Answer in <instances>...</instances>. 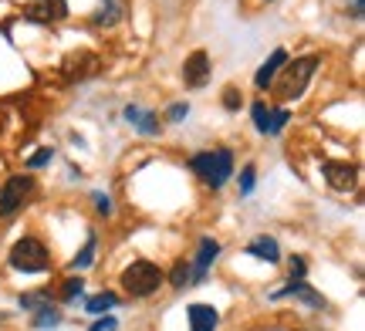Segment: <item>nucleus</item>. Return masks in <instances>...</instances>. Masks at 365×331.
<instances>
[{
	"label": "nucleus",
	"mask_w": 365,
	"mask_h": 331,
	"mask_svg": "<svg viewBox=\"0 0 365 331\" xmlns=\"http://www.w3.org/2000/svg\"><path fill=\"white\" fill-rule=\"evenodd\" d=\"M250 257H261V260H268V264H277L281 260V247H277V240L274 237H254L247 247Z\"/></svg>",
	"instance_id": "nucleus-14"
},
{
	"label": "nucleus",
	"mask_w": 365,
	"mask_h": 331,
	"mask_svg": "<svg viewBox=\"0 0 365 331\" xmlns=\"http://www.w3.org/2000/svg\"><path fill=\"white\" fill-rule=\"evenodd\" d=\"M116 304H118V297H116V294H112V291H102V294H95L92 301H85V308H88V311H92V314L112 311Z\"/></svg>",
	"instance_id": "nucleus-18"
},
{
	"label": "nucleus",
	"mask_w": 365,
	"mask_h": 331,
	"mask_svg": "<svg viewBox=\"0 0 365 331\" xmlns=\"http://www.w3.org/2000/svg\"><path fill=\"white\" fill-rule=\"evenodd\" d=\"M44 162H51V149H38L34 156L27 159V166H31V169H41Z\"/></svg>",
	"instance_id": "nucleus-25"
},
{
	"label": "nucleus",
	"mask_w": 365,
	"mask_h": 331,
	"mask_svg": "<svg viewBox=\"0 0 365 331\" xmlns=\"http://www.w3.org/2000/svg\"><path fill=\"white\" fill-rule=\"evenodd\" d=\"M281 297H298V301H305L308 308H325V297L315 291V288L301 284V281H291L288 288H281V291L270 294V301H281Z\"/></svg>",
	"instance_id": "nucleus-9"
},
{
	"label": "nucleus",
	"mask_w": 365,
	"mask_h": 331,
	"mask_svg": "<svg viewBox=\"0 0 365 331\" xmlns=\"http://www.w3.org/2000/svg\"><path fill=\"white\" fill-rule=\"evenodd\" d=\"M11 264L24 274H38L51 264V257H48V247H44L41 240H34V237H20L18 244L11 247Z\"/></svg>",
	"instance_id": "nucleus-3"
},
{
	"label": "nucleus",
	"mask_w": 365,
	"mask_h": 331,
	"mask_svg": "<svg viewBox=\"0 0 365 331\" xmlns=\"http://www.w3.org/2000/svg\"><path fill=\"white\" fill-rule=\"evenodd\" d=\"M61 325V311L58 308H51V304H44V308H38L34 311V328L38 331H51Z\"/></svg>",
	"instance_id": "nucleus-17"
},
{
	"label": "nucleus",
	"mask_w": 365,
	"mask_h": 331,
	"mask_svg": "<svg viewBox=\"0 0 365 331\" xmlns=\"http://www.w3.org/2000/svg\"><path fill=\"white\" fill-rule=\"evenodd\" d=\"M81 291H85V281H81V277H71V281H64V288H61V301L75 304V297H81Z\"/></svg>",
	"instance_id": "nucleus-20"
},
{
	"label": "nucleus",
	"mask_w": 365,
	"mask_h": 331,
	"mask_svg": "<svg viewBox=\"0 0 365 331\" xmlns=\"http://www.w3.org/2000/svg\"><path fill=\"white\" fill-rule=\"evenodd\" d=\"M193 173L200 176V179H210V169H213V153H200V156L190 159Z\"/></svg>",
	"instance_id": "nucleus-19"
},
{
	"label": "nucleus",
	"mask_w": 365,
	"mask_h": 331,
	"mask_svg": "<svg viewBox=\"0 0 365 331\" xmlns=\"http://www.w3.org/2000/svg\"><path fill=\"white\" fill-rule=\"evenodd\" d=\"M288 271H291V281H301V277H305V260H301V257H291V264H288Z\"/></svg>",
	"instance_id": "nucleus-26"
},
{
	"label": "nucleus",
	"mask_w": 365,
	"mask_h": 331,
	"mask_svg": "<svg viewBox=\"0 0 365 331\" xmlns=\"http://www.w3.org/2000/svg\"><path fill=\"white\" fill-rule=\"evenodd\" d=\"M92 260H95V237H92V240L85 244V251H81V253L75 257V267H88Z\"/></svg>",
	"instance_id": "nucleus-23"
},
{
	"label": "nucleus",
	"mask_w": 365,
	"mask_h": 331,
	"mask_svg": "<svg viewBox=\"0 0 365 331\" xmlns=\"http://www.w3.org/2000/svg\"><path fill=\"white\" fill-rule=\"evenodd\" d=\"M105 3H109V7H102V10H98V24H112V20L118 17V3L116 0H105Z\"/></svg>",
	"instance_id": "nucleus-24"
},
{
	"label": "nucleus",
	"mask_w": 365,
	"mask_h": 331,
	"mask_svg": "<svg viewBox=\"0 0 365 331\" xmlns=\"http://www.w3.org/2000/svg\"><path fill=\"white\" fill-rule=\"evenodd\" d=\"M95 206L102 210V213H109L112 210V203H109V196H102V193H95Z\"/></svg>",
	"instance_id": "nucleus-31"
},
{
	"label": "nucleus",
	"mask_w": 365,
	"mask_h": 331,
	"mask_svg": "<svg viewBox=\"0 0 365 331\" xmlns=\"http://www.w3.org/2000/svg\"><path fill=\"white\" fill-rule=\"evenodd\" d=\"M34 193V179L31 176H11L0 190V216H14Z\"/></svg>",
	"instance_id": "nucleus-4"
},
{
	"label": "nucleus",
	"mask_w": 365,
	"mask_h": 331,
	"mask_svg": "<svg viewBox=\"0 0 365 331\" xmlns=\"http://www.w3.org/2000/svg\"><path fill=\"white\" fill-rule=\"evenodd\" d=\"M325 179H328L331 190L348 193V190L355 186V166H352V162H338V159H331V162H325Z\"/></svg>",
	"instance_id": "nucleus-8"
},
{
	"label": "nucleus",
	"mask_w": 365,
	"mask_h": 331,
	"mask_svg": "<svg viewBox=\"0 0 365 331\" xmlns=\"http://www.w3.org/2000/svg\"><path fill=\"white\" fill-rule=\"evenodd\" d=\"M98 68V61L92 58V55H85V51H81V55H68V58H64V75H71V78H81V75H92V71H95Z\"/></svg>",
	"instance_id": "nucleus-16"
},
{
	"label": "nucleus",
	"mask_w": 365,
	"mask_h": 331,
	"mask_svg": "<svg viewBox=\"0 0 365 331\" xmlns=\"http://www.w3.org/2000/svg\"><path fill=\"white\" fill-rule=\"evenodd\" d=\"M186 115H190V105H183V101H176L173 108H170V122H183Z\"/></svg>",
	"instance_id": "nucleus-29"
},
{
	"label": "nucleus",
	"mask_w": 365,
	"mask_h": 331,
	"mask_svg": "<svg viewBox=\"0 0 365 331\" xmlns=\"http://www.w3.org/2000/svg\"><path fill=\"white\" fill-rule=\"evenodd\" d=\"M125 118H129L132 125H139L142 136H156V132H159V118H156L153 112H142V108L129 105V108H125Z\"/></svg>",
	"instance_id": "nucleus-15"
},
{
	"label": "nucleus",
	"mask_w": 365,
	"mask_h": 331,
	"mask_svg": "<svg viewBox=\"0 0 365 331\" xmlns=\"http://www.w3.org/2000/svg\"><path fill=\"white\" fill-rule=\"evenodd\" d=\"M44 304H51L44 291H34V294H24V297H20V308H31V311H38V308H44Z\"/></svg>",
	"instance_id": "nucleus-21"
},
{
	"label": "nucleus",
	"mask_w": 365,
	"mask_h": 331,
	"mask_svg": "<svg viewBox=\"0 0 365 331\" xmlns=\"http://www.w3.org/2000/svg\"><path fill=\"white\" fill-rule=\"evenodd\" d=\"M163 284V271L149 264V260H132L125 271H122V288L132 294V297H149Z\"/></svg>",
	"instance_id": "nucleus-2"
},
{
	"label": "nucleus",
	"mask_w": 365,
	"mask_h": 331,
	"mask_svg": "<svg viewBox=\"0 0 365 331\" xmlns=\"http://www.w3.org/2000/svg\"><path fill=\"white\" fill-rule=\"evenodd\" d=\"M216 257H220V244H216L213 237H203V240H200V251H196V264H193V267H196V274H193L190 281H203L207 267H210Z\"/></svg>",
	"instance_id": "nucleus-11"
},
{
	"label": "nucleus",
	"mask_w": 365,
	"mask_h": 331,
	"mask_svg": "<svg viewBox=\"0 0 365 331\" xmlns=\"http://www.w3.org/2000/svg\"><path fill=\"white\" fill-rule=\"evenodd\" d=\"M254 179H257V176H254V166H247V169L240 173V193H244V196L254 190Z\"/></svg>",
	"instance_id": "nucleus-28"
},
{
	"label": "nucleus",
	"mask_w": 365,
	"mask_h": 331,
	"mask_svg": "<svg viewBox=\"0 0 365 331\" xmlns=\"http://www.w3.org/2000/svg\"><path fill=\"white\" fill-rule=\"evenodd\" d=\"M281 68H284V71H281V78L274 81V98H277V101H294V98L305 95L311 75L318 71V58H315V55H305V58L284 61Z\"/></svg>",
	"instance_id": "nucleus-1"
},
{
	"label": "nucleus",
	"mask_w": 365,
	"mask_h": 331,
	"mask_svg": "<svg viewBox=\"0 0 365 331\" xmlns=\"http://www.w3.org/2000/svg\"><path fill=\"white\" fill-rule=\"evenodd\" d=\"M118 325H116V318H102V321H95L88 331H116Z\"/></svg>",
	"instance_id": "nucleus-30"
},
{
	"label": "nucleus",
	"mask_w": 365,
	"mask_h": 331,
	"mask_svg": "<svg viewBox=\"0 0 365 331\" xmlns=\"http://www.w3.org/2000/svg\"><path fill=\"white\" fill-rule=\"evenodd\" d=\"M190 274H193L190 264H176V267H173V277H170V281H173V288H183V284H190Z\"/></svg>",
	"instance_id": "nucleus-22"
},
{
	"label": "nucleus",
	"mask_w": 365,
	"mask_h": 331,
	"mask_svg": "<svg viewBox=\"0 0 365 331\" xmlns=\"http://www.w3.org/2000/svg\"><path fill=\"white\" fill-rule=\"evenodd\" d=\"M68 14L64 0H31L24 7V17L27 20H38V24H51V20H61Z\"/></svg>",
	"instance_id": "nucleus-7"
},
{
	"label": "nucleus",
	"mask_w": 365,
	"mask_h": 331,
	"mask_svg": "<svg viewBox=\"0 0 365 331\" xmlns=\"http://www.w3.org/2000/svg\"><path fill=\"white\" fill-rule=\"evenodd\" d=\"M230 173H233V153L230 149H216V153H213V169H210V179H207V183H210L213 190H220V186L230 179Z\"/></svg>",
	"instance_id": "nucleus-10"
},
{
	"label": "nucleus",
	"mask_w": 365,
	"mask_h": 331,
	"mask_svg": "<svg viewBox=\"0 0 365 331\" xmlns=\"http://www.w3.org/2000/svg\"><path fill=\"white\" fill-rule=\"evenodd\" d=\"M284 61H288V51H284V48H277V51H274V55L261 64V71H257L254 85H257V88H268L270 81H274V75L281 71V64H284Z\"/></svg>",
	"instance_id": "nucleus-13"
},
{
	"label": "nucleus",
	"mask_w": 365,
	"mask_h": 331,
	"mask_svg": "<svg viewBox=\"0 0 365 331\" xmlns=\"http://www.w3.org/2000/svg\"><path fill=\"white\" fill-rule=\"evenodd\" d=\"M223 105H227V108H230V112H237V108H240V92H237V88H227V92H223Z\"/></svg>",
	"instance_id": "nucleus-27"
},
{
	"label": "nucleus",
	"mask_w": 365,
	"mask_h": 331,
	"mask_svg": "<svg viewBox=\"0 0 365 331\" xmlns=\"http://www.w3.org/2000/svg\"><path fill=\"white\" fill-rule=\"evenodd\" d=\"M250 115H254L257 132H264V136H277V132L288 125V112H281V108H268L264 101H257Z\"/></svg>",
	"instance_id": "nucleus-5"
},
{
	"label": "nucleus",
	"mask_w": 365,
	"mask_h": 331,
	"mask_svg": "<svg viewBox=\"0 0 365 331\" xmlns=\"http://www.w3.org/2000/svg\"><path fill=\"white\" fill-rule=\"evenodd\" d=\"M220 314L210 304H190V331H216Z\"/></svg>",
	"instance_id": "nucleus-12"
},
{
	"label": "nucleus",
	"mask_w": 365,
	"mask_h": 331,
	"mask_svg": "<svg viewBox=\"0 0 365 331\" xmlns=\"http://www.w3.org/2000/svg\"><path fill=\"white\" fill-rule=\"evenodd\" d=\"M352 10H355V14H362V0H352Z\"/></svg>",
	"instance_id": "nucleus-32"
},
{
	"label": "nucleus",
	"mask_w": 365,
	"mask_h": 331,
	"mask_svg": "<svg viewBox=\"0 0 365 331\" xmlns=\"http://www.w3.org/2000/svg\"><path fill=\"white\" fill-rule=\"evenodd\" d=\"M207 78H210V55L207 51H193L190 58H186V64H183V81H186V88H203L207 85Z\"/></svg>",
	"instance_id": "nucleus-6"
}]
</instances>
